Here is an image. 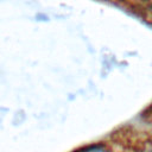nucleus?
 I'll list each match as a JSON object with an SVG mask.
<instances>
[{
  "label": "nucleus",
  "instance_id": "f257e3e1",
  "mask_svg": "<svg viewBox=\"0 0 152 152\" xmlns=\"http://www.w3.org/2000/svg\"><path fill=\"white\" fill-rule=\"evenodd\" d=\"M81 150H84V151H89V152H103V151H107L109 150V147L106 145V144H102V142H96V144H91V145H88V146H84V147H81Z\"/></svg>",
  "mask_w": 152,
  "mask_h": 152
},
{
  "label": "nucleus",
  "instance_id": "f03ea898",
  "mask_svg": "<svg viewBox=\"0 0 152 152\" xmlns=\"http://www.w3.org/2000/svg\"><path fill=\"white\" fill-rule=\"evenodd\" d=\"M147 1H148V2H150V4H152V0H147Z\"/></svg>",
  "mask_w": 152,
  "mask_h": 152
},
{
  "label": "nucleus",
  "instance_id": "7ed1b4c3",
  "mask_svg": "<svg viewBox=\"0 0 152 152\" xmlns=\"http://www.w3.org/2000/svg\"><path fill=\"white\" fill-rule=\"evenodd\" d=\"M151 10H152V4H151Z\"/></svg>",
  "mask_w": 152,
  "mask_h": 152
}]
</instances>
